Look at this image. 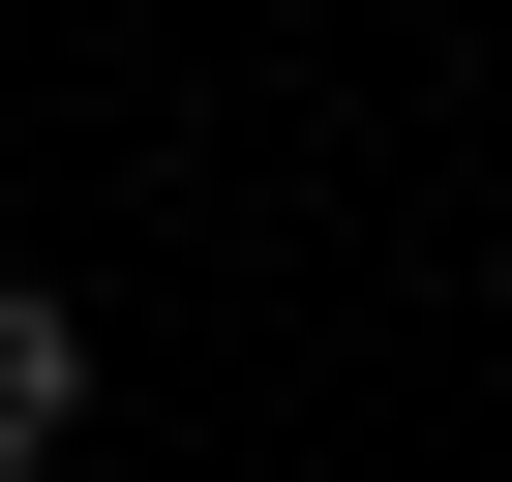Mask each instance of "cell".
Instances as JSON below:
<instances>
[{
    "label": "cell",
    "instance_id": "cell-1",
    "mask_svg": "<svg viewBox=\"0 0 512 482\" xmlns=\"http://www.w3.org/2000/svg\"><path fill=\"white\" fill-rule=\"evenodd\" d=\"M61 452H91V302L0 272V482H61Z\"/></svg>",
    "mask_w": 512,
    "mask_h": 482
}]
</instances>
